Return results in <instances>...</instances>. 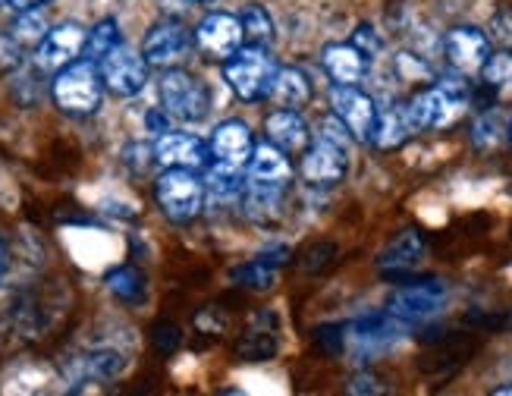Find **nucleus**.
Segmentation results:
<instances>
[{
	"label": "nucleus",
	"mask_w": 512,
	"mask_h": 396,
	"mask_svg": "<svg viewBox=\"0 0 512 396\" xmlns=\"http://www.w3.org/2000/svg\"><path fill=\"white\" fill-rule=\"evenodd\" d=\"M346 126L333 117L324 123V132L302 151L299 173L305 176V183L311 186H333L346 176V158H349V139Z\"/></svg>",
	"instance_id": "f257e3e1"
},
{
	"label": "nucleus",
	"mask_w": 512,
	"mask_h": 396,
	"mask_svg": "<svg viewBox=\"0 0 512 396\" xmlns=\"http://www.w3.org/2000/svg\"><path fill=\"white\" fill-rule=\"evenodd\" d=\"M277 57L271 48H261V44H242V48L224 60V79L233 88V95L242 101H261L264 95H271V85L277 76Z\"/></svg>",
	"instance_id": "f03ea898"
},
{
	"label": "nucleus",
	"mask_w": 512,
	"mask_h": 396,
	"mask_svg": "<svg viewBox=\"0 0 512 396\" xmlns=\"http://www.w3.org/2000/svg\"><path fill=\"white\" fill-rule=\"evenodd\" d=\"M101 92H104L101 70H98V63L88 57L63 66L51 85V95H54L57 107L63 114H73V117L95 114L101 107Z\"/></svg>",
	"instance_id": "7ed1b4c3"
},
{
	"label": "nucleus",
	"mask_w": 512,
	"mask_h": 396,
	"mask_svg": "<svg viewBox=\"0 0 512 396\" xmlns=\"http://www.w3.org/2000/svg\"><path fill=\"white\" fill-rule=\"evenodd\" d=\"M469 104V85L462 79H440L437 85L418 92L406 107L415 129H443L450 126Z\"/></svg>",
	"instance_id": "20e7f679"
},
{
	"label": "nucleus",
	"mask_w": 512,
	"mask_h": 396,
	"mask_svg": "<svg viewBox=\"0 0 512 396\" xmlns=\"http://www.w3.org/2000/svg\"><path fill=\"white\" fill-rule=\"evenodd\" d=\"M154 198H158L161 211L173 220V224H189L205 205V183L198 180L195 170L164 167L158 183H154Z\"/></svg>",
	"instance_id": "39448f33"
},
{
	"label": "nucleus",
	"mask_w": 512,
	"mask_h": 396,
	"mask_svg": "<svg viewBox=\"0 0 512 396\" xmlns=\"http://www.w3.org/2000/svg\"><path fill=\"white\" fill-rule=\"evenodd\" d=\"M164 114L183 123H198L211 110V88L189 70H167L161 79Z\"/></svg>",
	"instance_id": "423d86ee"
},
{
	"label": "nucleus",
	"mask_w": 512,
	"mask_h": 396,
	"mask_svg": "<svg viewBox=\"0 0 512 396\" xmlns=\"http://www.w3.org/2000/svg\"><path fill=\"white\" fill-rule=\"evenodd\" d=\"M443 302H447V286L440 280H415L406 286H396L387 299V312L403 324H415L437 315Z\"/></svg>",
	"instance_id": "0eeeda50"
},
{
	"label": "nucleus",
	"mask_w": 512,
	"mask_h": 396,
	"mask_svg": "<svg viewBox=\"0 0 512 396\" xmlns=\"http://www.w3.org/2000/svg\"><path fill=\"white\" fill-rule=\"evenodd\" d=\"M98 70H101L104 88H110V92L120 95V98L139 95L148 82V60L139 51H132L123 41L114 51L98 60Z\"/></svg>",
	"instance_id": "6e6552de"
},
{
	"label": "nucleus",
	"mask_w": 512,
	"mask_h": 396,
	"mask_svg": "<svg viewBox=\"0 0 512 396\" xmlns=\"http://www.w3.org/2000/svg\"><path fill=\"white\" fill-rule=\"evenodd\" d=\"M330 107H333V117H337L352 139L359 142H371L374 136V126H377V104L355 85H333L330 88Z\"/></svg>",
	"instance_id": "1a4fd4ad"
},
{
	"label": "nucleus",
	"mask_w": 512,
	"mask_h": 396,
	"mask_svg": "<svg viewBox=\"0 0 512 396\" xmlns=\"http://www.w3.org/2000/svg\"><path fill=\"white\" fill-rule=\"evenodd\" d=\"M242 44H246V35H242L239 16H233V13H208L195 26V48L208 60L224 63L242 48Z\"/></svg>",
	"instance_id": "9d476101"
},
{
	"label": "nucleus",
	"mask_w": 512,
	"mask_h": 396,
	"mask_svg": "<svg viewBox=\"0 0 512 396\" xmlns=\"http://www.w3.org/2000/svg\"><path fill=\"white\" fill-rule=\"evenodd\" d=\"M195 35L183 26L180 19H161L148 29L142 41V57L148 66H173L192 51Z\"/></svg>",
	"instance_id": "9b49d317"
},
{
	"label": "nucleus",
	"mask_w": 512,
	"mask_h": 396,
	"mask_svg": "<svg viewBox=\"0 0 512 396\" xmlns=\"http://www.w3.org/2000/svg\"><path fill=\"white\" fill-rule=\"evenodd\" d=\"M443 54H447V63L459 76H475L491 57V38L478 26H456L443 38Z\"/></svg>",
	"instance_id": "f8f14e48"
},
{
	"label": "nucleus",
	"mask_w": 512,
	"mask_h": 396,
	"mask_svg": "<svg viewBox=\"0 0 512 396\" xmlns=\"http://www.w3.org/2000/svg\"><path fill=\"white\" fill-rule=\"evenodd\" d=\"M154 161L161 167H183V170H208L211 167V145L192 132H161L154 142Z\"/></svg>",
	"instance_id": "ddd939ff"
},
{
	"label": "nucleus",
	"mask_w": 512,
	"mask_h": 396,
	"mask_svg": "<svg viewBox=\"0 0 512 396\" xmlns=\"http://www.w3.org/2000/svg\"><path fill=\"white\" fill-rule=\"evenodd\" d=\"M211 164L227 167V170H242L249 167L252 151H255V136L242 120H224L211 132Z\"/></svg>",
	"instance_id": "4468645a"
},
{
	"label": "nucleus",
	"mask_w": 512,
	"mask_h": 396,
	"mask_svg": "<svg viewBox=\"0 0 512 396\" xmlns=\"http://www.w3.org/2000/svg\"><path fill=\"white\" fill-rule=\"evenodd\" d=\"M85 41H88V32L79 22H60V26H54L38 44V66L41 70L60 73L63 66L76 63L85 54Z\"/></svg>",
	"instance_id": "2eb2a0df"
},
{
	"label": "nucleus",
	"mask_w": 512,
	"mask_h": 396,
	"mask_svg": "<svg viewBox=\"0 0 512 396\" xmlns=\"http://www.w3.org/2000/svg\"><path fill=\"white\" fill-rule=\"evenodd\" d=\"M264 136L286 154H302L311 145L308 123L299 117V110H286V107L274 110V114L264 120Z\"/></svg>",
	"instance_id": "dca6fc26"
},
{
	"label": "nucleus",
	"mask_w": 512,
	"mask_h": 396,
	"mask_svg": "<svg viewBox=\"0 0 512 396\" xmlns=\"http://www.w3.org/2000/svg\"><path fill=\"white\" fill-rule=\"evenodd\" d=\"M421 255H425V239H421V233L415 230H403L399 233L390 246L381 252V258H377V271H381L384 277L396 280V277H406L409 271L418 268Z\"/></svg>",
	"instance_id": "f3484780"
},
{
	"label": "nucleus",
	"mask_w": 512,
	"mask_h": 396,
	"mask_svg": "<svg viewBox=\"0 0 512 396\" xmlns=\"http://www.w3.org/2000/svg\"><path fill=\"white\" fill-rule=\"evenodd\" d=\"M321 63L324 70L333 82L340 85H355L362 82L365 70H368V57L355 48L352 41H337V44H327V48L321 51Z\"/></svg>",
	"instance_id": "a211bd4d"
},
{
	"label": "nucleus",
	"mask_w": 512,
	"mask_h": 396,
	"mask_svg": "<svg viewBox=\"0 0 512 396\" xmlns=\"http://www.w3.org/2000/svg\"><path fill=\"white\" fill-rule=\"evenodd\" d=\"M249 180L264 183V186H286L293 180V167L286 161V151H280L271 142L255 145L252 161H249Z\"/></svg>",
	"instance_id": "6ab92c4d"
},
{
	"label": "nucleus",
	"mask_w": 512,
	"mask_h": 396,
	"mask_svg": "<svg viewBox=\"0 0 512 396\" xmlns=\"http://www.w3.org/2000/svg\"><path fill=\"white\" fill-rule=\"evenodd\" d=\"M415 129L412 117H409V107L406 104H393L387 110H377V126H374V136H371V145L377 148H399L403 142H409V136Z\"/></svg>",
	"instance_id": "aec40b11"
},
{
	"label": "nucleus",
	"mask_w": 512,
	"mask_h": 396,
	"mask_svg": "<svg viewBox=\"0 0 512 396\" xmlns=\"http://www.w3.org/2000/svg\"><path fill=\"white\" fill-rule=\"evenodd\" d=\"M271 98L286 110H302L311 101V79L299 66H280L271 85Z\"/></svg>",
	"instance_id": "412c9836"
},
{
	"label": "nucleus",
	"mask_w": 512,
	"mask_h": 396,
	"mask_svg": "<svg viewBox=\"0 0 512 396\" xmlns=\"http://www.w3.org/2000/svg\"><path fill=\"white\" fill-rule=\"evenodd\" d=\"M403 321L393 318L390 312H374V315H365L359 321H352V337L359 340L362 346H384L390 340H396L403 334Z\"/></svg>",
	"instance_id": "4be33fe9"
},
{
	"label": "nucleus",
	"mask_w": 512,
	"mask_h": 396,
	"mask_svg": "<svg viewBox=\"0 0 512 396\" xmlns=\"http://www.w3.org/2000/svg\"><path fill=\"white\" fill-rule=\"evenodd\" d=\"M48 32L51 29H48V22H44V16L38 10H26V13H16V22L10 26V41L19 44V48H38Z\"/></svg>",
	"instance_id": "5701e85b"
},
{
	"label": "nucleus",
	"mask_w": 512,
	"mask_h": 396,
	"mask_svg": "<svg viewBox=\"0 0 512 396\" xmlns=\"http://www.w3.org/2000/svg\"><path fill=\"white\" fill-rule=\"evenodd\" d=\"M239 22H242V35H246V44H261V48H267V44L274 41V22H271V16H267L264 7H258V4L242 7Z\"/></svg>",
	"instance_id": "b1692460"
},
{
	"label": "nucleus",
	"mask_w": 512,
	"mask_h": 396,
	"mask_svg": "<svg viewBox=\"0 0 512 396\" xmlns=\"http://www.w3.org/2000/svg\"><path fill=\"white\" fill-rule=\"evenodd\" d=\"M107 290L123 302L145 299V274L136 268H117L107 274Z\"/></svg>",
	"instance_id": "393cba45"
},
{
	"label": "nucleus",
	"mask_w": 512,
	"mask_h": 396,
	"mask_svg": "<svg viewBox=\"0 0 512 396\" xmlns=\"http://www.w3.org/2000/svg\"><path fill=\"white\" fill-rule=\"evenodd\" d=\"M120 44V26H117V19H101L98 26L88 32V41H85V57L88 60H101L104 54H110Z\"/></svg>",
	"instance_id": "a878e982"
},
{
	"label": "nucleus",
	"mask_w": 512,
	"mask_h": 396,
	"mask_svg": "<svg viewBox=\"0 0 512 396\" xmlns=\"http://www.w3.org/2000/svg\"><path fill=\"white\" fill-rule=\"evenodd\" d=\"M503 123H500V117L497 114H491V110H484V114L475 120V126H472V142L478 145V148H484V151H491V148H497L500 142H503Z\"/></svg>",
	"instance_id": "bb28decb"
},
{
	"label": "nucleus",
	"mask_w": 512,
	"mask_h": 396,
	"mask_svg": "<svg viewBox=\"0 0 512 396\" xmlns=\"http://www.w3.org/2000/svg\"><path fill=\"white\" fill-rule=\"evenodd\" d=\"M481 76H484V85H491L494 92H497V88H503V85H512V48L497 51V54L487 57Z\"/></svg>",
	"instance_id": "cd10ccee"
},
{
	"label": "nucleus",
	"mask_w": 512,
	"mask_h": 396,
	"mask_svg": "<svg viewBox=\"0 0 512 396\" xmlns=\"http://www.w3.org/2000/svg\"><path fill=\"white\" fill-rule=\"evenodd\" d=\"M274 268H277V261H267V255H258L252 258L246 268H239L236 277L246 280V286H255V290H267V286L274 283Z\"/></svg>",
	"instance_id": "c85d7f7f"
},
{
	"label": "nucleus",
	"mask_w": 512,
	"mask_h": 396,
	"mask_svg": "<svg viewBox=\"0 0 512 396\" xmlns=\"http://www.w3.org/2000/svg\"><path fill=\"white\" fill-rule=\"evenodd\" d=\"M239 352L246 359H252V362H264V359H271L274 352H277V340L261 334V330H255V334H249L246 340L239 343Z\"/></svg>",
	"instance_id": "c756f323"
},
{
	"label": "nucleus",
	"mask_w": 512,
	"mask_h": 396,
	"mask_svg": "<svg viewBox=\"0 0 512 396\" xmlns=\"http://www.w3.org/2000/svg\"><path fill=\"white\" fill-rule=\"evenodd\" d=\"M120 356L117 352H92V356L85 359V368H88V374H92V378H114V374L120 371Z\"/></svg>",
	"instance_id": "7c9ffc66"
},
{
	"label": "nucleus",
	"mask_w": 512,
	"mask_h": 396,
	"mask_svg": "<svg viewBox=\"0 0 512 396\" xmlns=\"http://www.w3.org/2000/svg\"><path fill=\"white\" fill-rule=\"evenodd\" d=\"M352 44H355V48H359V51H362L365 57H374L377 51L384 48V41L377 38L374 26H368V22H362V26L352 32Z\"/></svg>",
	"instance_id": "2f4dec72"
},
{
	"label": "nucleus",
	"mask_w": 512,
	"mask_h": 396,
	"mask_svg": "<svg viewBox=\"0 0 512 396\" xmlns=\"http://www.w3.org/2000/svg\"><path fill=\"white\" fill-rule=\"evenodd\" d=\"M315 340L327 349V352H340L343 349V324H324L315 330Z\"/></svg>",
	"instance_id": "473e14b6"
},
{
	"label": "nucleus",
	"mask_w": 512,
	"mask_h": 396,
	"mask_svg": "<svg viewBox=\"0 0 512 396\" xmlns=\"http://www.w3.org/2000/svg\"><path fill=\"white\" fill-rule=\"evenodd\" d=\"M176 343H180V330H176L173 324H158V327H154V346H158L161 352H173Z\"/></svg>",
	"instance_id": "72a5a7b5"
},
{
	"label": "nucleus",
	"mask_w": 512,
	"mask_h": 396,
	"mask_svg": "<svg viewBox=\"0 0 512 396\" xmlns=\"http://www.w3.org/2000/svg\"><path fill=\"white\" fill-rule=\"evenodd\" d=\"M41 4H48V0H10V10H16V13H26V10H38Z\"/></svg>",
	"instance_id": "f704fd0d"
},
{
	"label": "nucleus",
	"mask_w": 512,
	"mask_h": 396,
	"mask_svg": "<svg viewBox=\"0 0 512 396\" xmlns=\"http://www.w3.org/2000/svg\"><path fill=\"white\" fill-rule=\"evenodd\" d=\"M7 268V246H4V239H0V274H4Z\"/></svg>",
	"instance_id": "c9c22d12"
},
{
	"label": "nucleus",
	"mask_w": 512,
	"mask_h": 396,
	"mask_svg": "<svg viewBox=\"0 0 512 396\" xmlns=\"http://www.w3.org/2000/svg\"><path fill=\"white\" fill-rule=\"evenodd\" d=\"M503 393H512V387H494V396H503Z\"/></svg>",
	"instance_id": "e433bc0d"
},
{
	"label": "nucleus",
	"mask_w": 512,
	"mask_h": 396,
	"mask_svg": "<svg viewBox=\"0 0 512 396\" xmlns=\"http://www.w3.org/2000/svg\"><path fill=\"white\" fill-rule=\"evenodd\" d=\"M195 4H217V0H195Z\"/></svg>",
	"instance_id": "4c0bfd02"
},
{
	"label": "nucleus",
	"mask_w": 512,
	"mask_h": 396,
	"mask_svg": "<svg viewBox=\"0 0 512 396\" xmlns=\"http://www.w3.org/2000/svg\"><path fill=\"white\" fill-rule=\"evenodd\" d=\"M10 4V0H0V7H7Z\"/></svg>",
	"instance_id": "58836bf2"
},
{
	"label": "nucleus",
	"mask_w": 512,
	"mask_h": 396,
	"mask_svg": "<svg viewBox=\"0 0 512 396\" xmlns=\"http://www.w3.org/2000/svg\"><path fill=\"white\" fill-rule=\"evenodd\" d=\"M509 139H512V123H509Z\"/></svg>",
	"instance_id": "ea45409f"
}]
</instances>
